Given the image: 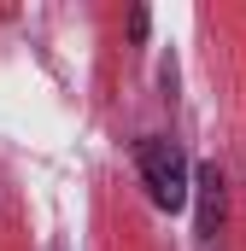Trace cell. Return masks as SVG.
Masks as SVG:
<instances>
[{"mask_svg":"<svg viewBox=\"0 0 246 251\" xmlns=\"http://www.w3.org/2000/svg\"><path fill=\"white\" fill-rule=\"evenodd\" d=\"M141 181H147V193H153L158 210H182L187 199H193V170H187L182 146L164 140V134L141 140Z\"/></svg>","mask_w":246,"mask_h":251,"instance_id":"1","label":"cell"},{"mask_svg":"<svg viewBox=\"0 0 246 251\" xmlns=\"http://www.w3.org/2000/svg\"><path fill=\"white\" fill-rule=\"evenodd\" d=\"M193 199H199V240H211L223 228V216H229V181H223L217 164H199L193 170Z\"/></svg>","mask_w":246,"mask_h":251,"instance_id":"2","label":"cell"}]
</instances>
